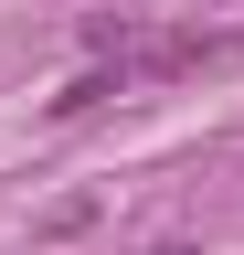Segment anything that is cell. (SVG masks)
I'll list each match as a JSON object with an SVG mask.
<instances>
[{
  "mask_svg": "<svg viewBox=\"0 0 244 255\" xmlns=\"http://www.w3.org/2000/svg\"><path fill=\"white\" fill-rule=\"evenodd\" d=\"M117 85H128V75H75L64 96H53V117H96V107H106V96H117Z\"/></svg>",
  "mask_w": 244,
  "mask_h": 255,
  "instance_id": "cell-1",
  "label": "cell"
},
{
  "mask_svg": "<svg viewBox=\"0 0 244 255\" xmlns=\"http://www.w3.org/2000/svg\"><path fill=\"white\" fill-rule=\"evenodd\" d=\"M160 255H202V245H160Z\"/></svg>",
  "mask_w": 244,
  "mask_h": 255,
  "instance_id": "cell-2",
  "label": "cell"
}]
</instances>
